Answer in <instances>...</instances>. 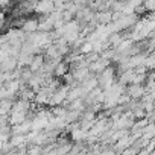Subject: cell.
Wrapping results in <instances>:
<instances>
[{"label":"cell","mask_w":155,"mask_h":155,"mask_svg":"<svg viewBox=\"0 0 155 155\" xmlns=\"http://www.w3.org/2000/svg\"><path fill=\"white\" fill-rule=\"evenodd\" d=\"M21 29H23L26 34L38 32V20H37V18H28V20H25L23 25H21Z\"/></svg>","instance_id":"ba28073f"},{"label":"cell","mask_w":155,"mask_h":155,"mask_svg":"<svg viewBox=\"0 0 155 155\" xmlns=\"http://www.w3.org/2000/svg\"><path fill=\"white\" fill-rule=\"evenodd\" d=\"M55 9V3L53 2H37V6H35V12L40 14L41 17L43 15H50Z\"/></svg>","instance_id":"277c9868"},{"label":"cell","mask_w":155,"mask_h":155,"mask_svg":"<svg viewBox=\"0 0 155 155\" xmlns=\"http://www.w3.org/2000/svg\"><path fill=\"white\" fill-rule=\"evenodd\" d=\"M26 120H28V113H17V111H11L9 113V125L11 126L21 125Z\"/></svg>","instance_id":"8992f818"},{"label":"cell","mask_w":155,"mask_h":155,"mask_svg":"<svg viewBox=\"0 0 155 155\" xmlns=\"http://www.w3.org/2000/svg\"><path fill=\"white\" fill-rule=\"evenodd\" d=\"M146 12H153L155 14V0H147V2L143 3Z\"/></svg>","instance_id":"4fadbf2b"},{"label":"cell","mask_w":155,"mask_h":155,"mask_svg":"<svg viewBox=\"0 0 155 155\" xmlns=\"http://www.w3.org/2000/svg\"><path fill=\"white\" fill-rule=\"evenodd\" d=\"M5 99H8V91L5 88H2V90H0V102L5 101Z\"/></svg>","instance_id":"5bb4252c"},{"label":"cell","mask_w":155,"mask_h":155,"mask_svg":"<svg viewBox=\"0 0 155 155\" xmlns=\"http://www.w3.org/2000/svg\"><path fill=\"white\" fill-rule=\"evenodd\" d=\"M143 138L144 140H152L155 138V123H149L144 129H143Z\"/></svg>","instance_id":"8fae6325"},{"label":"cell","mask_w":155,"mask_h":155,"mask_svg":"<svg viewBox=\"0 0 155 155\" xmlns=\"http://www.w3.org/2000/svg\"><path fill=\"white\" fill-rule=\"evenodd\" d=\"M53 29H55V21L49 15H43L38 18V31L40 32L50 34V32H53Z\"/></svg>","instance_id":"7a4b0ae2"},{"label":"cell","mask_w":155,"mask_h":155,"mask_svg":"<svg viewBox=\"0 0 155 155\" xmlns=\"http://www.w3.org/2000/svg\"><path fill=\"white\" fill-rule=\"evenodd\" d=\"M67 155H71V153H67Z\"/></svg>","instance_id":"e0dca14e"},{"label":"cell","mask_w":155,"mask_h":155,"mask_svg":"<svg viewBox=\"0 0 155 155\" xmlns=\"http://www.w3.org/2000/svg\"><path fill=\"white\" fill-rule=\"evenodd\" d=\"M67 73H70V64H67L65 61H61L53 70V76L56 78H64Z\"/></svg>","instance_id":"9c48e42d"},{"label":"cell","mask_w":155,"mask_h":155,"mask_svg":"<svg viewBox=\"0 0 155 155\" xmlns=\"http://www.w3.org/2000/svg\"><path fill=\"white\" fill-rule=\"evenodd\" d=\"M146 93H147V88L144 85H129L126 88V94L134 101H140L141 97L146 96Z\"/></svg>","instance_id":"6da1fadb"},{"label":"cell","mask_w":155,"mask_h":155,"mask_svg":"<svg viewBox=\"0 0 155 155\" xmlns=\"http://www.w3.org/2000/svg\"><path fill=\"white\" fill-rule=\"evenodd\" d=\"M6 6H11V2L5 0V2H0V8H6Z\"/></svg>","instance_id":"2e32d148"},{"label":"cell","mask_w":155,"mask_h":155,"mask_svg":"<svg viewBox=\"0 0 155 155\" xmlns=\"http://www.w3.org/2000/svg\"><path fill=\"white\" fill-rule=\"evenodd\" d=\"M11 131H12V135H28L29 132H32V120L28 119L21 125L11 126Z\"/></svg>","instance_id":"3957f363"},{"label":"cell","mask_w":155,"mask_h":155,"mask_svg":"<svg viewBox=\"0 0 155 155\" xmlns=\"http://www.w3.org/2000/svg\"><path fill=\"white\" fill-rule=\"evenodd\" d=\"M5 20H6V15H5V11H0V28L5 25Z\"/></svg>","instance_id":"9a60e30c"},{"label":"cell","mask_w":155,"mask_h":155,"mask_svg":"<svg viewBox=\"0 0 155 155\" xmlns=\"http://www.w3.org/2000/svg\"><path fill=\"white\" fill-rule=\"evenodd\" d=\"M17 67H18V61H17V58H12V56L6 58L3 62H0V71L2 73H11V71L17 70Z\"/></svg>","instance_id":"5b68a950"},{"label":"cell","mask_w":155,"mask_h":155,"mask_svg":"<svg viewBox=\"0 0 155 155\" xmlns=\"http://www.w3.org/2000/svg\"><path fill=\"white\" fill-rule=\"evenodd\" d=\"M44 62H46V58H44V55H43V53H41V55H35V56H34L32 64L29 65V70H31L32 73H38L40 70H43Z\"/></svg>","instance_id":"52a82bcc"},{"label":"cell","mask_w":155,"mask_h":155,"mask_svg":"<svg viewBox=\"0 0 155 155\" xmlns=\"http://www.w3.org/2000/svg\"><path fill=\"white\" fill-rule=\"evenodd\" d=\"M12 137V131H11V125L0 128V143H8L9 138Z\"/></svg>","instance_id":"30bf717a"},{"label":"cell","mask_w":155,"mask_h":155,"mask_svg":"<svg viewBox=\"0 0 155 155\" xmlns=\"http://www.w3.org/2000/svg\"><path fill=\"white\" fill-rule=\"evenodd\" d=\"M143 67L146 70H155V55H147L143 62Z\"/></svg>","instance_id":"7c38bea8"}]
</instances>
